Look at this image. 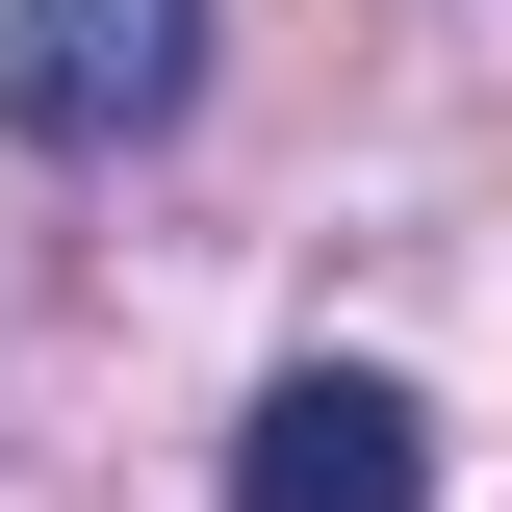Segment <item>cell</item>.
Segmentation results:
<instances>
[{"mask_svg": "<svg viewBox=\"0 0 512 512\" xmlns=\"http://www.w3.org/2000/svg\"><path fill=\"white\" fill-rule=\"evenodd\" d=\"M205 103V0H0V128L26 154H128Z\"/></svg>", "mask_w": 512, "mask_h": 512, "instance_id": "6da1fadb", "label": "cell"}, {"mask_svg": "<svg viewBox=\"0 0 512 512\" xmlns=\"http://www.w3.org/2000/svg\"><path fill=\"white\" fill-rule=\"evenodd\" d=\"M231 512H436V436H410V384L282 359V384H256V436H231Z\"/></svg>", "mask_w": 512, "mask_h": 512, "instance_id": "7a4b0ae2", "label": "cell"}]
</instances>
